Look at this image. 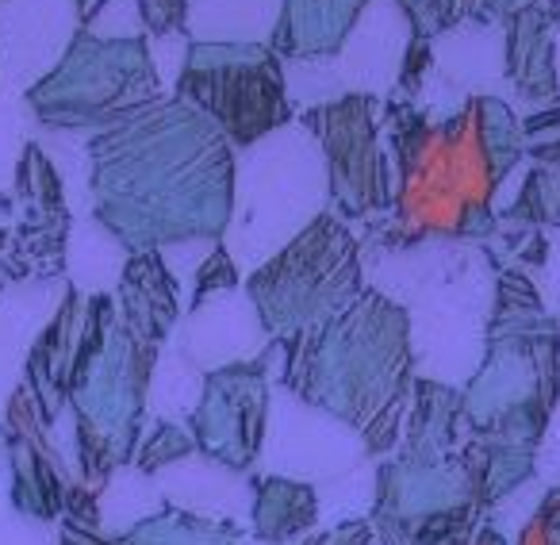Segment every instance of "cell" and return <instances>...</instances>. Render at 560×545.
Masks as SVG:
<instances>
[{
  "instance_id": "obj_1",
  "label": "cell",
  "mask_w": 560,
  "mask_h": 545,
  "mask_svg": "<svg viewBox=\"0 0 560 545\" xmlns=\"http://www.w3.org/2000/svg\"><path fill=\"white\" fill-rule=\"evenodd\" d=\"M537 468H541L545 480H560V411L552 419L549 434H545L541 453H537Z\"/></svg>"
},
{
  "instance_id": "obj_2",
  "label": "cell",
  "mask_w": 560,
  "mask_h": 545,
  "mask_svg": "<svg viewBox=\"0 0 560 545\" xmlns=\"http://www.w3.org/2000/svg\"><path fill=\"white\" fill-rule=\"evenodd\" d=\"M545 297H549L552 308H560V234H557V242H552L549 269H545Z\"/></svg>"
},
{
  "instance_id": "obj_3",
  "label": "cell",
  "mask_w": 560,
  "mask_h": 545,
  "mask_svg": "<svg viewBox=\"0 0 560 545\" xmlns=\"http://www.w3.org/2000/svg\"><path fill=\"white\" fill-rule=\"evenodd\" d=\"M557 70H560V62H557Z\"/></svg>"
}]
</instances>
